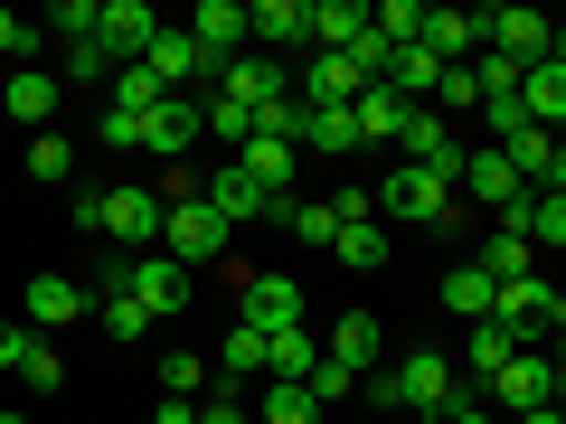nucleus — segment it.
Wrapping results in <instances>:
<instances>
[{
    "instance_id": "obj_1",
    "label": "nucleus",
    "mask_w": 566,
    "mask_h": 424,
    "mask_svg": "<svg viewBox=\"0 0 566 424\" xmlns=\"http://www.w3.org/2000/svg\"><path fill=\"white\" fill-rule=\"evenodd\" d=\"M453 386H463V378H453V359H444V349H406V359L378 378V405H416V415H434V424H444Z\"/></svg>"
},
{
    "instance_id": "obj_2",
    "label": "nucleus",
    "mask_w": 566,
    "mask_h": 424,
    "mask_svg": "<svg viewBox=\"0 0 566 424\" xmlns=\"http://www.w3.org/2000/svg\"><path fill=\"white\" fill-rule=\"evenodd\" d=\"M161 218H170V208L151 199V189H142V180H123V189H104L95 236H114L123 255H161Z\"/></svg>"
},
{
    "instance_id": "obj_3",
    "label": "nucleus",
    "mask_w": 566,
    "mask_h": 424,
    "mask_svg": "<svg viewBox=\"0 0 566 424\" xmlns=\"http://www.w3.org/2000/svg\"><path fill=\"white\" fill-rule=\"evenodd\" d=\"M199 199L218 208L227 226H255V218H274V226H293V208H303V199H274V189H255V180H245L237 161H218V170H208V180H199Z\"/></svg>"
},
{
    "instance_id": "obj_4",
    "label": "nucleus",
    "mask_w": 566,
    "mask_h": 424,
    "mask_svg": "<svg viewBox=\"0 0 566 424\" xmlns=\"http://www.w3.org/2000/svg\"><path fill=\"white\" fill-rule=\"evenodd\" d=\"M378 218H416V226H444V218H453V180H434V170L397 161V170L378 180Z\"/></svg>"
},
{
    "instance_id": "obj_5",
    "label": "nucleus",
    "mask_w": 566,
    "mask_h": 424,
    "mask_svg": "<svg viewBox=\"0 0 566 424\" xmlns=\"http://www.w3.org/2000/svg\"><path fill=\"white\" fill-rule=\"evenodd\" d=\"M237 321L264 330V340H274V330H303V283L293 274H245L237 283Z\"/></svg>"
},
{
    "instance_id": "obj_6",
    "label": "nucleus",
    "mask_w": 566,
    "mask_h": 424,
    "mask_svg": "<svg viewBox=\"0 0 566 424\" xmlns=\"http://www.w3.org/2000/svg\"><path fill=\"white\" fill-rule=\"evenodd\" d=\"M397 151H406L416 170H434V180H453V189H463V141H453V123L434 114V104H416V114H406Z\"/></svg>"
},
{
    "instance_id": "obj_7",
    "label": "nucleus",
    "mask_w": 566,
    "mask_h": 424,
    "mask_svg": "<svg viewBox=\"0 0 566 424\" xmlns=\"http://www.w3.org/2000/svg\"><path fill=\"white\" fill-rule=\"evenodd\" d=\"M227 236H237V226H227L208 199H180V208L161 218V255H180V264H208V255H227Z\"/></svg>"
},
{
    "instance_id": "obj_8",
    "label": "nucleus",
    "mask_w": 566,
    "mask_h": 424,
    "mask_svg": "<svg viewBox=\"0 0 566 424\" xmlns=\"http://www.w3.org/2000/svg\"><path fill=\"white\" fill-rule=\"evenodd\" d=\"M199 132H208V95H170L161 114L142 123V151H151V161H170V170H180L189 151H199Z\"/></svg>"
},
{
    "instance_id": "obj_9",
    "label": "nucleus",
    "mask_w": 566,
    "mask_h": 424,
    "mask_svg": "<svg viewBox=\"0 0 566 424\" xmlns=\"http://www.w3.org/2000/svg\"><path fill=\"white\" fill-rule=\"evenodd\" d=\"M482 47H501L510 66H538L557 47V20L547 10H482Z\"/></svg>"
},
{
    "instance_id": "obj_10",
    "label": "nucleus",
    "mask_w": 566,
    "mask_h": 424,
    "mask_svg": "<svg viewBox=\"0 0 566 424\" xmlns=\"http://www.w3.org/2000/svg\"><path fill=\"white\" fill-rule=\"evenodd\" d=\"M189 39H199V57H208V66H237L245 47H255V20H245V0H199Z\"/></svg>"
},
{
    "instance_id": "obj_11",
    "label": "nucleus",
    "mask_w": 566,
    "mask_h": 424,
    "mask_svg": "<svg viewBox=\"0 0 566 424\" xmlns=\"http://www.w3.org/2000/svg\"><path fill=\"white\" fill-rule=\"evenodd\" d=\"M95 39H104V57H114V66H142V57H151V39H161V10H151V0H104V29H95Z\"/></svg>"
},
{
    "instance_id": "obj_12",
    "label": "nucleus",
    "mask_w": 566,
    "mask_h": 424,
    "mask_svg": "<svg viewBox=\"0 0 566 424\" xmlns=\"http://www.w3.org/2000/svg\"><path fill=\"white\" fill-rule=\"evenodd\" d=\"M218 95H237V104H245V114H255V123H264V114H274V104H283V95H293V85H283V57H264V47H245V57H237V66H218Z\"/></svg>"
},
{
    "instance_id": "obj_13",
    "label": "nucleus",
    "mask_w": 566,
    "mask_h": 424,
    "mask_svg": "<svg viewBox=\"0 0 566 424\" xmlns=\"http://www.w3.org/2000/svg\"><path fill=\"white\" fill-rule=\"evenodd\" d=\"M491 405H510V415H538V405H557V359H538V349H520V359L491 378Z\"/></svg>"
},
{
    "instance_id": "obj_14",
    "label": "nucleus",
    "mask_w": 566,
    "mask_h": 424,
    "mask_svg": "<svg viewBox=\"0 0 566 424\" xmlns=\"http://www.w3.org/2000/svg\"><path fill=\"white\" fill-rule=\"evenodd\" d=\"M520 114L538 123V132H557V141H566V57H557V47H547V57L520 76Z\"/></svg>"
},
{
    "instance_id": "obj_15",
    "label": "nucleus",
    "mask_w": 566,
    "mask_h": 424,
    "mask_svg": "<svg viewBox=\"0 0 566 424\" xmlns=\"http://www.w3.org/2000/svg\"><path fill=\"white\" fill-rule=\"evenodd\" d=\"M0 114L29 123V132H48V123H57V76H48V66H10V76H0Z\"/></svg>"
},
{
    "instance_id": "obj_16",
    "label": "nucleus",
    "mask_w": 566,
    "mask_h": 424,
    "mask_svg": "<svg viewBox=\"0 0 566 424\" xmlns=\"http://www.w3.org/2000/svg\"><path fill=\"white\" fill-rule=\"evenodd\" d=\"M133 303L151 311V321H170V311L189 303V264L180 255H133Z\"/></svg>"
},
{
    "instance_id": "obj_17",
    "label": "nucleus",
    "mask_w": 566,
    "mask_h": 424,
    "mask_svg": "<svg viewBox=\"0 0 566 424\" xmlns=\"http://www.w3.org/2000/svg\"><path fill=\"white\" fill-rule=\"evenodd\" d=\"M245 20H255V39L274 57H312V0H255Z\"/></svg>"
},
{
    "instance_id": "obj_18",
    "label": "nucleus",
    "mask_w": 566,
    "mask_h": 424,
    "mask_svg": "<svg viewBox=\"0 0 566 424\" xmlns=\"http://www.w3.org/2000/svg\"><path fill=\"white\" fill-rule=\"evenodd\" d=\"M142 66L161 76V95H189V85H199V76H218V66L199 57V39H189V29H161V39H151V57H142Z\"/></svg>"
},
{
    "instance_id": "obj_19",
    "label": "nucleus",
    "mask_w": 566,
    "mask_h": 424,
    "mask_svg": "<svg viewBox=\"0 0 566 424\" xmlns=\"http://www.w3.org/2000/svg\"><path fill=\"white\" fill-rule=\"evenodd\" d=\"M378 349H387V321H368V311H340V321H331V340H322V359H340L349 378H368V368H378Z\"/></svg>"
},
{
    "instance_id": "obj_20",
    "label": "nucleus",
    "mask_w": 566,
    "mask_h": 424,
    "mask_svg": "<svg viewBox=\"0 0 566 424\" xmlns=\"http://www.w3.org/2000/svg\"><path fill=\"white\" fill-rule=\"evenodd\" d=\"M368 39V0H312V57H349Z\"/></svg>"
},
{
    "instance_id": "obj_21",
    "label": "nucleus",
    "mask_w": 566,
    "mask_h": 424,
    "mask_svg": "<svg viewBox=\"0 0 566 424\" xmlns=\"http://www.w3.org/2000/svg\"><path fill=\"white\" fill-rule=\"evenodd\" d=\"M359 85H378L359 57H303V85H293V95L303 104H359Z\"/></svg>"
},
{
    "instance_id": "obj_22",
    "label": "nucleus",
    "mask_w": 566,
    "mask_h": 424,
    "mask_svg": "<svg viewBox=\"0 0 566 424\" xmlns=\"http://www.w3.org/2000/svg\"><path fill=\"white\" fill-rule=\"evenodd\" d=\"M547 303H557V293H547L538 274H520V283H501V303H491V321H510V330H520V349H528V340L547 330Z\"/></svg>"
},
{
    "instance_id": "obj_23",
    "label": "nucleus",
    "mask_w": 566,
    "mask_h": 424,
    "mask_svg": "<svg viewBox=\"0 0 566 424\" xmlns=\"http://www.w3.org/2000/svg\"><path fill=\"white\" fill-rule=\"evenodd\" d=\"M349 114H359V141H397V132H406V114H416V104H406L397 85L378 76V85H359V104H349Z\"/></svg>"
},
{
    "instance_id": "obj_24",
    "label": "nucleus",
    "mask_w": 566,
    "mask_h": 424,
    "mask_svg": "<svg viewBox=\"0 0 566 424\" xmlns=\"http://www.w3.org/2000/svg\"><path fill=\"white\" fill-rule=\"evenodd\" d=\"M424 47L444 66H463L472 47H482V10H424Z\"/></svg>"
},
{
    "instance_id": "obj_25",
    "label": "nucleus",
    "mask_w": 566,
    "mask_h": 424,
    "mask_svg": "<svg viewBox=\"0 0 566 424\" xmlns=\"http://www.w3.org/2000/svg\"><path fill=\"white\" fill-rule=\"evenodd\" d=\"M237 170H245V180H255V189H274V199H293V141L255 132V141H245V151H237Z\"/></svg>"
},
{
    "instance_id": "obj_26",
    "label": "nucleus",
    "mask_w": 566,
    "mask_h": 424,
    "mask_svg": "<svg viewBox=\"0 0 566 424\" xmlns=\"http://www.w3.org/2000/svg\"><path fill=\"white\" fill-rule=\"evenodd\" d=\"M85 311V283H66V274H39L29 283V330H66Z\"/></svg>"
},
{
    "instance_id": "obj_27",
    "label": "nucleus",
    "mask_w": 566,
    "mask_h": 424,
    "mask_svg": "<svg viewBox=\"0 0 566 424\" xmlns=\"http://www.w3.org/2000/svg\"><path fill=\"white\" fill-rule=\"evenodd\" d=\"M387 85H397L406 104H434V85H444V57H434V47H397V57H387Z\"/></svg>"
},
{
    "instance_id": "obj_28",
    "label": "nucleus",
    "mask_w": 566,
    "mask_h": 424,
    "mask_svg": "<svg viewBox=\"0 0 566 424\" xmlns=\"http://www.w3.org/2000/svg\"><path fill=\"white\" fill-rule=\"evenodd\" d=\"M491 303H501V283H491L482 264H453L444 274V311L453 321H491Z\"/></svg>"
},
{
    "instance_id": "obj_29",
    "label": "nucleus",
    "mask_w": 566,
    "mask_h": 424,
    "mask_svg": "<svg viewBox=\"0 0 566 424\" xmlns=\"http://www.w3.org/2000/svg\"><path fill=\"white\" fill-rule=\"evenodd\" d=\"M312 368H322V340H312V330H274V340H264V378L312 386Z\"/></svg>"
},
{
    "instance_id": "obj_30",
    "label": "nucleus",
    "mask_w": 566,
    "mask_h": 424,
    "mask_svg": "<svg viewBox=\"0 0 566 424\" xmlns=\"http://www.w3.org/2000/svg\"><path fill=\"white\" fill-rule=\"evenodd\" d=\"M293 151H359V114H349V104H312Z\"/></svg>"
},
{
    "instance_id": "obj_31",
    "label": "nucleus",
    "mask_w": 566,
    "mask_h": 424,
    "mask_svg": "<svg viewBox=\"0 0 566 424\" xmlns=\"http://www.w3.org/2000/svg\"><path fill=\"white\" fill-rule=\"evenodd\" d=\"M463 359H472V378H501V368L510 359H520V330H510V321H472V340H463Z\"/></svg>"
},
{
    "instance_id": "obj_32",
    "label": "nucleus",
    "mask_w": 566,
    "mask_h": 424,
    "mask_svg": "<svg viewBox=\"0 0 566 424\" xmlns=\"http://www.w3.org/2000/svg\"><path fill=\"white\" fill-rule=\"evenodd\" d=\"M368 29H378V47L397 57V47L424 39V0H368Z\"/></svg>"
},
{
    "instance_id": "obj_33",
    "label": "nucleus",
    "mask_w": 566,
    "mask_h": 424,
    "mask_svg": "<svg viewBox=\"0 0 566 424\" xmlns=\"http://www.w3.org/2000/svg\"><path fill=\"white\" fill-rule=\"evenodd\" d=\"M331 255H340L349 274H378V264H387V226H378V218H349V226H340V245H331Z\"/></svg>"
},
{
    "instance_id": "obj_34",
    "label": "nucleus",
    "mask_w": 566,
    "mask_h": 424,
    "mask_svg": "<svg viewBox=\"0 0 566 424\" xmlns=\"http://www.w3.org/2000/svg\"><path fill=\"white\" fill-rule=\"evenodd\" d=\"M255 424H322V405H312V386H293V378H274L255 396Z\"/></svg>"
},
{
    "instance_id": "obj_35",
    "label": "nucleus",
    "mask_w": 566,
    "mask_h": 424,
    "mask_svg": "<svg viewBox=\"0 0 566 424\" xmlns=\"http://www.w3.org/2000/svg\"><path fill=\"white\" fill-rule=\"evenodd\" d=\"M218 378H227V386H245V378H264V330H245V321L227 330V340H218Z\"/></svg>"
},
{
    "instance_id": "obj_36",
    "label": "nucleus",
    "mask_w": 566,
    "mask_h": 424,
    "mask_svg": "<svg viewBox=\"0 0 566 424\" xmlns=\"http://www.w3.org/2000/svg\"><path fill=\"white\" fill-rule=\"evenodd\" d=\"M528 245H566V199H547V189H528Z\"/></svg>"
},
{
    "instance_id": "obj_37",
    "label": "nucleus",
    "mask_w": 566,
    "mask_h": 424,
    "mask_svg": "<svg viewBox=\"0 0 566 424\" xmlns=\"http://www.w3.org/2000/svg\"><path fill=\"white\" fill-rule=\"evenodd\" d=\"M20 386H39V396H57V386H66V359H57V340H29V359H20Z\"/></svg>"
},
{
    "instance_id": "obj_38",
    "label": "nucleus",
    "mask_w": 566,
    "mask_h": 424,
    "mask_svg": "<svg viewBox=\"0 0 566 424\" xmlns=\"http://www.w3.org/2000/svg\"><path fill=\"white\" fill-rule=\"evenodd\" d=\"M48 29H57L66 47H85V39L104 29V0H57V20H48Z\"/></svg>"
},
{
    "instance_id": "obj_39",
    "label": "nucleus",
    "mask_w": 566,
    "mask_h": 424,
    "mask_svg": "<svg viewBox=\"0 0 566 424\" xmlns=\"http://www.w3.org/2000/svg\"><path fill=\"white\" fill-rule=\"evenodd\" d=\"M199 386H208V359L199 349H170L161 359V396H199Z\"/></svg>"
},
{
    "instance_id": "obj_40",
    "label": "nucleus",
    "mask_w": 566,
    "mask_h": 424,
    "mask_svg": "<svg viewBox=\"0 0 566 424\" xmlns=\"http://www.w3.org/2000/svg\"><path fill=\"white\" fill-rule=\"evenodd\" d=\"M208 132H218V141H237V151H245V141H255V114H245L237 95H208Z\"/></svg>"
},
{
    "instance_id": "obj_41",
    "label": "nucleus",
    "mask_w": 566,
    "mask_h": 424,
    "mask_svg": "<svg viewBox=\"0 0 566 424\" xmlns=\"http://www.w3.org/2000/svg\"><path fill=\"white\" fill-rule=\"evenodd\" d=\"M434 114H482V85H472V66H444V85H434Z\"/></svg>"
},
{
    "instance_id": "obj_42",
    "label": "nucleus",
    "mask_w": 566,
    "mask_h": 424,
    "mask_svg": "<svg viewBox=\"0 0 566 424\" xmlns=\"http://www.w3.org/2000/svg\"><path fill=\"white\" fill-rule=\"evenodd\" d=\"M29 170H39V180H76V151H66V132H39V141H29Z\"/></svg>"
},
{
    "instance_id": "obj_43",
    "label": "nucleus",
    "mask_w": 566,
    "mask_h": 424,
    "mask_svg": "<svg viewBox=\"0 0 566 424\" xmlns=\"http://www.w3.org/2000/svg\"><path fill=\"white\" fill-rule=\"evenodd\" d=\"M293 236H303V245H340V208H331V199L293 208Z\"/></svg>"
},
{
    "instance_id": "obj_44",
    "label": "nucleus",
    "mask_w": 566,
    "mask_h": 424,
    "mask_svg": "<svg viewBox=\"0 0 566 424\" xmlns=\"http://www.w3.org/2000/svg\"><path fill=\"white\" fill-rule=\"evenodd\" d=\"M66 76H76V85H114L123 66L104 57V39H85V47H66Z\"/></svg>"
},
{
    "instance_id": "obj_45",
    "label": "nucleus",
    "mask_w": 566,
    "mask_h": 424,
    "mask_svg": "<svg viewBox=\"0 0 566 424\" xmlns=\"http://www.w3.org/2000/svg\"><path fill=\"white\" fill-rule=\"evenodd\" d=\"M199 424H255V396H237V386H218V396L199 405Z\"/></svg>"
},
{
    "instance_id": "obj_46",
    "label": "nucleus",
    "mask_w": 566,
    "mask_h": 424,
    "mask_svg": "<svg viewBox=\"0 0 566 424\" xmlns=\"http://www.w3.org/2000/svg\"><path fill=\"white\" fill-rule=\"evenodd\" d=\"M104 330H114V340H142V330H151V311L123 293V303H104Z\"/></svg>"
},
{
    "instance_id": "obj_47",
    "label": "nucleus",
    "mask_w": 566,
    "mask_h": 424,
    "mask_svg": "<svg viewBox=\"0 0 566 424\" xmlns=\"http://www.w3.org/2000/svg\"><path fill=\"white\" fill-rule=\"evenodd\" d=\"M349 386H359V378H349V368H340V359H322V368H312V405H340V396H349Z\"/></svg>"
},
{
    "instance_id": "obj_48",
    "label": "nucleus",
    "mask_w": 566,
    "mask_h": 424,
    "mask_svg": "<svg viewBox=\"0 0 566 424\" xmlns=\"http://www.w3.org/2000/svg\"><path fill=\"white\" fill-rule=\"evenodd\" d=\"M0 57H39V29H29L20 10H0Z\"/></svg>"
},
{
    "instance_id": "obj_49",
    "label": "nucleus",
    "mask_w": 566,
    "mask_h": 424,
    "mask_svg": "<svg viewBox=\"0 0 566 424\" xmlns=\"http://www.w3.org/2000/svg\"><path fill=\"white\" fill-rule=\"evenodd\" d=\"M29 340H39L29 321H0V368H20V359H29Z\"/></svg>"
},
{
    "instance_id": "obj_50",
    "label": "nucleus",
    "mask_w": 566,
    "mask_h": 424,
    "mask_svg": "<svg viewBox=\"0 0 566 424\" xmlns=\"http://www.w3.org/2000/svg\"><path fill=\"white\" fill-rule=\"evenodd\" d=\"M151 424H199V405H189V396H161V405H151Z\"/></svg>"
},
{
    "instance_id": "obj_51",
    "label": "nucleus",
    "mask_w": 566,
    "mask_h": 424,
    "mask_svg": "<svg viewBox=\"0 0 566 424\" xmlns=\"http://www.w3.org/2000/svg\"><path fill=\"white\" fill-rule=\"evenodd\" d=\"M538 189H547V199H566V141H557V161H547V180H538Z\"/></svg>"
},
{
    "instance_id": "obj_52",
    "label": "nucleus",
    "mask_w": 566,
    "mask_h": 424,
    "mask_svg": "<svg viewBox=\"0 0 566 424\" xmlns=\"http://www.w3.org/2000/svg\"><path fill=\"white\" fill-rule=\"evenodd\" d=\"M547 330H557V340H566V293H557V303H547Z\"/></svg>"
},
{
    "instance_id": "obj_53",
    "label": "nucleus",
    "mask_w": 566,
    "mask_h": 424,
    "mask_svg": "<svg viewBox=\"0 0 566 424\" xmlns=\"http://www.w3.org/2000/svg\"><path fill=\"white\" fill-rule=\"evenodd\" d=\"M510 424H566V415H557V405H538V415H510Z\"/></svg>"
},
{
    "instance_id": "obj_54",
    "label": "nucleus",
    "mask_w": 566,
    "mask_h": 424,
    "mask_svg": "<svg viewBox=\"0 0 566 424\" xmlns=\"http://www.w3.org/2000/svg\"><path fill=\"white\" fill-rule=\"evenodd\" d=\"M0 424H29V415H20V405H0Z\"/></svg>"
}]
</instances>
